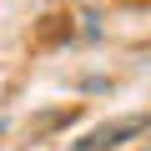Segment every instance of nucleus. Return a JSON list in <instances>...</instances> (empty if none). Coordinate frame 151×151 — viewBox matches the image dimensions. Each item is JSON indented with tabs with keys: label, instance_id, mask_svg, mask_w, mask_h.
Listing matches in <instances>:
<instances>
[{
	"label": "nucleus",
	"instance_id": "f03ea898",
	"mask_svg": "<svg viewBox=\"0 0 151 151\" xmlns=\"http://www.w3.org/2000/svg\"><path fill=\"white\" fill-rule=\"evenodd\" d=\"M0 131H5V126H0Z\"/></svg>",
	"mask_w": 151,
	"mask_h": 151
},
{
	"label": "nucleus",
	"instance_id": "f257e3e1",
	"mask_svg": "<svg viewBox=\"0 0 151 151\" xmlns=\"http://www.w3.org/2000/svg\"><path fill=\"white\" fill-rule=\"evenodd\" d=\"M146 121L141 116H131V121H116V126H101V131H91L81 146H76V151H106V146H116V141H126V136H136Z\"/></svg>",
	"mask_w": 151,
	"mask_h": 151
}]
</instances>
